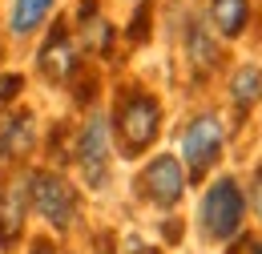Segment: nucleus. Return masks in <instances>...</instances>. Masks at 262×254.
<instances>
[{"label":"nucleus","instance_id":"f257e3e1","mask_svg":"<svg viewBox=\"0 0 262 254\" xmlns=\"http://www.w3.org/2000/svg\"><path fill=\"white\" fill-rule=\"evenodd\" d=\"M165 125L162 97L145 85H117L113 109H109V129H113V150L121 158H141L158 145Z\"/></svg>","mask_w":262,"mask_h":254},{"label":"nucleus","instance_id":"4468645a","mask_svg":"<svg viewBox=\"0 0 262 254\" xmlns=\"http://www.w3.org/2000/svg\"><path fill=\"white\" fill-rule=\"evenodd\" d=\"M25 214H29V190H25V178H20L16 186H8L4 198H0V246H4V250L20 238Z\"/></svg>","mask_w":262,"mask_h":254},{"label":"nucleus","instance_id":"0eeeda50","mask_svg":"<svg viewBox=\"0 0 262 254\" xmlns=\"http://www.w3.org/2000/svg\"><path fill=\"white\" fill-rule=\"evenodd\" d=\"M81 69H85L81 45H77L73 29H69V20L45 25V40H40V49H36V73H40L49 85H69Z\"/></svg>","mask_w":262,"mask_h":254},{"label":"nucleus","instance_id":"f3484780","mask_svg":"<svg viewBox=\"0 0 262 254\" xmlns=\"http://www.w3.org/2000/svg\"><path fill=\"white\" fill-rule=\"evenodd\" d=\"M226 254H262V230H242L234 242H226Z\"/></svg>","mask_w":262,"mask_h":254},{"label":"nucleus","instance_id":"9d476101","mask_svg":"<svg viewBox=\"0 0 262 254\" xmlns=\"http://www.w3.org/2000/svg\"><path fill=\"white\" fill-rule=\"evenodd\" d=\"M69 29H73V36H77L81 53H93L97 61H109V57H113V49H117V25L101 12L97 0H81Z\"/></svg>","mask_w":262,"mask_h":254},{"label":"nucleus","instance_id":"9b49d317","mask_svg":"<svg viewBox=\"0 0 262 254\" xmlns=\"http://www.w3.org/2000/svg\"><path fill=\"white\" fill-rule=\"evenodd\" d=\"M226 105L238 121H246L262 105V57H242L226 65Z\"/></svg>","mask_w":262,"mask_h":254},{"label":"nucleus","instance_id":"ddd939ff","mask_svg":"<svg viewBox=\"0 0 262 254\" xmlns=\"http://www.w3.org/2000/svg\"><path fill=\"white\" fill-rule=\"evenodd\" d=\"M61 0H8V20H4V32L12 40H33L36 32L53 20Z\"/></svg>","mask_w":262,"mask_h":254},{"label":"nucleus","instance_id":"423d86ee","mask_svg":"<svg viewBox=\"0 0 262 254\" xmlns=\"http://www.w3.org/2000/svg\"><path fill=\"white\" fill-rule=\"evenodd\" d=\"M133 190H137L141 202H149L154 210H173V206L186 198V190H190V178H186L178 154H154V158L137 170Z\"/></svg>","mask_w":262,"mask_h":254},{"label":"nucleus","instance_id":"1a4fd4ad","mask_svg":"<svg viewBox=\"0 0 262 254\" xmlns=\"http://www.w3.org/2000/svg\"><path fill=\"white\" fill-rule=\"evenodd\" d=\"M198 16L206 20V29L214 32L222 45H242L254 36V20H258V0H202Z\"/></svg>","mask_w":262,"mask_h":254},{"label":"nucleus","instance_id":"6ab92c4d","mask_svg":"<svg viewBox=\"0 0 262 254\" xmlns=\"http://www.w3.org/2000/svg\"><path fill=\"white\" fill-rule=\"evenodd\" d=\"M129 4H149V0H129Z\"/></svg>","mask_w":262,"mask_h":254},{"label":"nucleus","instance_id":"dca6fc26","mask_svg":"<svg viewBox=\"0 0 262 254\" xmlns=\"http://www.w3.org/2000/svg\"><path fill=\"white\" fill-rule=\"evenodd\" d=\"M20 89H25V77H20V73H4V69H0V113H4V109H12V101L20 97Z\"/></svg>","mask_w":262,"mask_h":254},{"label":"nucleus","instance_id":"aec40b11","mask_svg":"<svg viewBox=\"0 0 262 254\" xmlns=\"http://www.w3.org/2000/svg\"><path fill=\"white\" fill-rule=\"evenodd\" d=\"M0 198H4V182H0Z\"/></svg>","mask_w":262,"mask_h":254},{"label":"nucleus","instance_id":"2eb2a0df","mask_svg":"<svg viewBox=\"0 0 262 254\" xmlns=\"http://www.w3.org/2000/svg\"><path fill=\"white\" fill-rule=\"evenodd\" d=\"M242 190H246V214H254V222L262 230V158L250 165V178L242 182Z\"/></svg>","mask_w":262,"mask_h":254},{"label":"nucleus","instance_id":"f8f14e48","mask_svg":"<svg viewBox=\"0 0 262 254\" xmlns=\"http://www.w3.org/2000/svg\"><path fill=\"white\" fill-rule=\"evenodd\" d=\"M36 113L33 109H4L0 113V161H20L36 150Z\"/></svg>","mask_w":262,"mask_h":254},{"label":"nucleus","instance_id":"a211bd4d","mask_svg":"<svg viewBox=\"0 0 262 254\" xmlns=\"http://www.w3.org/2000/svg\"><path fill=\"white\" fill-rule=\"evenodd\" d=\"M29 254H61V250H57V246H53L49 238H36V242H33V250H29Z\"/></svg>","mask_w":262,"mask_h":254},{"label":"nucleus","instance_id":"7ed1b4c3","mask_svg":"<svg viewBox=\"0 0 262 254\" xmlns=\"http://www.w3.org/2000/svg\"><path fill=\"white\" fill-rule=\"evenodd\" d=\"M246 230V190L238 174H214L198 198V234L226 246Z\"/></svg>","mask_w":262,"mask_h":254},{"label":"nucleus","instance_id":"20e7f679","mask_svg":"<svg viewBox=\"0 0 262 254\" xmlns=\"http://www.w3.org/2000/svg\"><path fill=\"white\" fill-rule=\"evenodd\" d=\"M73 161L89 190H105L113 178V129L105 109H89L73 129Z\"/></svg>","mask_w":262,"mask_h":254},{"label":"nucleus","instance_id":"39448f33","mask_svg":"<svg viewBox=\"0 0 262 254\" xmlns=\"http://www.w3.org/2000/svg\"><path fill=\"white\" fill-rule=\"evenodd\" d=\"M25 190H29V210L36 218L53 226V230H73L81 218V194L61 170H29L25 174Z\"/></svg>","mask_w":262,"mask_h":254},{"label":"nucleus","instance_id":"6e6552de","mask_svg":"<svg viewBox=\"0 0 262 254\" xmlns=\"http://www.w3.org/2000/svg\"><path fill=\"white\" fill-rule=\"evenodd\" d=\"M182 57H186V69L194 73V81H214L230 65L226 45L206 29V20L198 12H186V20H182Z\"/></svg>","mask_w":262,"mask_h":254},{"label":"nucleus","instance_id":"f03ea898","mask_svg":"<svg viewBox=\"0 0 262 254\" xmlns=\"http://www.w3.org/2000/svg\"><path fill=\"white\" fill-rule=\"evenodd\" d=\"M226 141H230L226 113L214 109V105L194 109V113L182 121V129H178V161H182L186 178H190V182L214 178V170L226 158Z\"/></svg>","mask_w":262,"mask_h":254}]
</instances>
